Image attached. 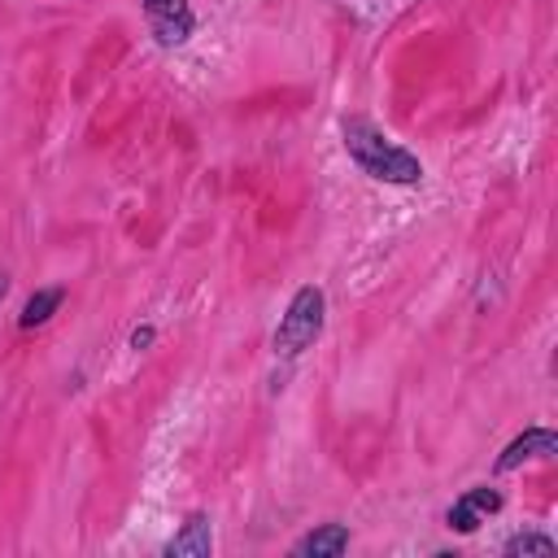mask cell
<instances>
[{
  "label": "cell",
  "instance_id": "obj_1",
  "mask_svg": "<svg viewBox=\"0 0 558 558\" xmlns=\"http://www.w3.org/2000/svg\"><path fill=\"white\" fill-rule=\"evenodd\" d=\"M344 148H349V157H353L371 179H379V183H418V174H423L418 157L405 153L401 144H392V140H388L375 122H366V118H349V122H344Z\"/></svg>",
  "mask_w": 558,
  "mask_h": 558
},
{
  "label": "cell",
  "instance_id": "obj_2",
  "mask_svg": "<svg viewBox=\"0 0 558 558\" xmlns=\"http://www.w3.org/2000/svg\"><path fill=\"white\" fill-rule=\"evenodd\" d=\"M323 314H327L323 288H314V283L296 288L288 310H283V318H279V327H275V353H283V357L305 353L323 331Z\"/></svg>",
  "mask_w": 558,
  "mask_h": 558
},
{
  "label": "cell",
  "instance_id": "obj_3",
  "mask_svg": "<svg viewBox=\"0 0 558 558\" xmlns=\"http://www.w3.org/2000/svg\"><path fill=\"white\" fill-rule=\"evenodd\" d=\"M549 453H558V436L549 427H527L523 436H514L506 445V453L497 458V471H514V466H523L532 458H549Z\"/></svg>",
  "mask_w": 558,
  "mask_h": 558
},
{
  "label": "cell",
  "instance_id": "obj_4",
  "mask_svg": "<svg viewBox=\"0 0 558 558\" xmlns=\"http://www.w3.org/2000/svg\"><path fill=\"white\" fill-rule=\"evenodd\" d=\"M493 510H501V493H497V488H471V493H462V497L449 506V527L466 536V532H475L480 519L493 514Z\"/></svg>",
  "mask_w": 558,
  "mask_h": 558
},
{
  "label": "cell",
  "instance_id": "obj_5",
  "mask_svg": "<svg viewBox=\"0 0 558 558\" xmlns=\"http://www.w3.org/2000/svg\"><path fill=\"white\" fill-rule=\"evenodd\" d=\"M209 549H214V527L205 514H192L179 527V536H170V545H166L170 558H209Z\"/></svg>",
  "mask_w": 558,
  "mask_h": 558
},
{
  "label": "cell",
  "instance_id": "obj_6",
  "mask_svg": "<svg viewBox=\"0 0 558 558\" xmlns=\"http://www.w3.org/2000/svg\"><path fill=\"white\" fill-rule=\"evenodd\" d=\"M344 549H349V527L344 523H323V527H314L310 536H301L292 545L296 558H340Z\"/></svg>",
  "mask_w": 558,
  "mask_h": 558
},
{
  "label": "cell",
  "instance_id": "obj_7",
  "mask_svg": "<svg viewBox=\"0 0 558 558\" xmlns=\"http://www.w3.org/2000/svg\"><path fill=\"white\" fill-rule=\"evenodd\" d=\"M148 22H153L157 44H166V48H170V44H183V39L192 35V26H196L187 9H179V13H157V17H148Z\"/></svg>",
  "mask_w": 558,
  "mask_h": 558
},
{
  "label": "cell",
  "instance_id": "obj_8",
  "mask_svg": "<svg viewBox=\"0 0 558 558\" xmlns=\"http://www.w3.org/2000/svg\"><path fill=\"white\" fill-rule=\"evenodd\" d=\"M61 288H39L26 305H22V327H44L52 314H57V305H61Z\"/></svg>",
  "mask_w": 558,
  "mask_h": 558
},
{
  "label": "cell",
  "instance_id": "obj_9",
  "mask_svg": "<svg viewBox=\"0 0 558 558\" xmlns=\"http://www.w3.org/2000/svg\"><path fill=\"white\" fill-rule=\"evenodd\" d=\"M554 549H558V545H554V536H541V532H519V536L506 545V554H510V558H519V554H545V558H549Z\"/></svg>",
  "mask_w": 558,
  "mask_h": 558
},
{
  "label": "cell",
  "instance_id": "obj_10",
  "mask_svg": "<svg viewBox=\"0 0 558 558\" xmlns=\"http://www.w3.org/2000/svg\"><path fill=\"white\" fill-rule=\"evenodd\" d=\"M144 4V13L148 17H157V13H179V9H187V0H140Z\"/></svg>",
  "mask_w": 558,
  "mask_h": 558
},
{
  "label": "cell",
  "instance_id": "obj_11",
  "mask_svg": "<svg viewBox=\"0 0 558 558\" xmlns=\"http://www.w3.org/2000/svg\"><path fill=\"white\" fill-rule=\"evenodd\" d=\"M148 340H153V327H140V331H135V336H131V344H135V349H144V344H148Z\"/></svg>",
  "mask_w": 558,
  "mask_h": 558
},
{
  "label": "cell",
  "instance_id": "obj_12",
  "mask_svg": "<svg viewBox=\"0 0 558 558\" xmlns=\"http://www.w3.org/2000/svg\"><path fill=\"white\" fill-rule=\"evenodd\" d=\"M4 288H9V279H4V275H0V296H4Z\"/></svg>",
  "mask_w": 558,
  "mask_h": 558
}]
</instances>
